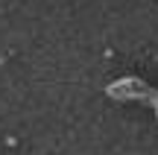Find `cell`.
I'll return each mask as SVG.
<instances>
[]
</instances>
